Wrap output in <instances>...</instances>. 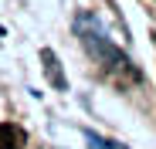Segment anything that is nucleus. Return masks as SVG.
<instances>
[{"label": "nucleus", "mask_w": 156, "mask_h": 149, "mask_svg": "<svg viewBox=\"0 0 156 149\" xmlns=\"http://www.w3.org/2000/svg\"><path fill=\"white\" fill-rule=\"evenodd\" d=\"M24 146V132L17 129V126H0V149H20Z\"/></svg>", "instance_id": "obj_1"}, {"label": "nucleus", "mask_w": 156, "mask_h": 149, "mask_svg": "<svg viewBox=\"0 0 156 149\" xmlns=\"http://www.w3.org/2000/svg\"><path fill=\"white\" fill-rule=\"evenodd\" d=\"M41 58H44V68H48V78L55 81L58 88H65V78H61V68H58V58L51 54V51H41Z\"/></svg>", "instance_id": "obj_2"}]
</instances>
